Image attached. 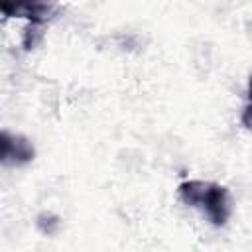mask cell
I'll use <instances>...</instances> for the list:
<instances>
[{
  "instance_id": "7",
  "label": "cell",
  "mask_w": 252,
  "mask_h": 252,
  "mask_svg": "<svg viewBox=\"0 0 252 252\" xmlns=\"http://www.w3.org/2000/svg\"><path fill=\"white\" fill-rule=\"evenodd\" d=\"M248 98H250V102H252V77H250V81H248Z\"/></svg>"
},
{
  "instance_id": "5",
  "label": "cell",
  "mask_w": 252,
  "mask_h": 252,
  "mask_svg": "<svg viewBox=\"0 0 252 252\" xmlns=\"http://www.w3.org/2000/svg\"><path fill=\"white\" fill-rule=\"evenodd\" d=\"M37 228H39L43 234L53 236V234H57L59 228H61V219H59L57 215H51V213H41V215L37 217Z\"/></svg>"
},
{
  "instance_id": "6",
  "label": "cell",
  "mask_w": 252,
  "mask_h": 252,
  "mask_svg": "<svg viewBox=\"0 0 252 252\" xmlns=\"http://www.w3.org/2000/svg\"><path fill=\"white\" fill-rule=\"evenodd\" d=\"M240 120H242V126H244L248 132H252V102L244 108V112H242Z\"/></svg>"
},
{
  "instance_id": "3",
  "label": "cell",
  "mask_w": 252,
  "mask_h": 252,
  "mask_svg": "<svg viewBox=\"0 0 252 252\" xmlns=\"http://www.w3.org/2000/svg\"><path fill=\"white\" fill-rule=\"evenodd\" d=\"M33 158H35V148L26 136L10 134L6 130L0 134V161H2V165L20 167V165L30 163Z\"/></svg>"
},
{
  "instance_id": "2",
  "label": "cell",
  "mask_w": 252,
  "mask_h": 252,
  "mask_svg": "<svg viewBox=\"0 0 252 252\" xmlns=\"http://www.w3.org/2000/svg\"><path fill=\"white\" fill-rule=\"evenodd\" d=\"M55 6L57 0H0V10L6 18H26L35 24H45Z\"/></svg>"
},
{
  "instance_id": "4",
  "label": "cell",
  "mask_w": 252,
  "mask_h": 252,
  "mask_svg": "<svg viewBox=\"0 0 252 252\" xmlns=\"http://www.w3.org/2000/svg\"><path fill=\"white\" fill-rule=\"evenodd\" d=\"M43 39V24H35V22H30L28 28L24 30V37H22V45L24 49H33L39 45V41Z\"/></svg>"
},
{
  "instance_id": "1",
  "label": "cell",
  "mask_w": 252,
  "mask_h": 252,
  "mask_svg": "<svg viewBox=\"0 0 252 252\" xmlns=\"http://www.w3.org/2000/svg\"><path fill=\"white\" fill-rule=\"evenodd\" d=\"M179 199L187 207H197L205 213L211 224L222 226L232 215V199L224 185L189 179L179 185Z\"/></svg>"
}]
</instances>
